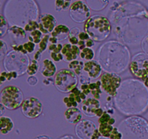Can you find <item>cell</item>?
I'll return each mask as SVG.
<instances>
[{"label": "cell", "mask_w": 148, "mask_h": 139, "mask_svg": "<svg viewBox=\"0 0 148 139\" xmlns=\"http://www.w3.org/2000/svg\"><path fill=\"white\" fill-rule=\"evenodd\" d=\"M58 41L57 39L54 37H52V36H50V39H49V43H52V44H58Z\"/></svg>", "instance_id": "cell-53"}, {"label": "cell", "mask_w": 148, "mask_h": 139, "mask_svg": "<svg viewBox=\"0 0 148 139\" xmlns=\"http://www.w3.org/2000/svg\"><path fill=\"white\" fill-rule=\"evenodd\" d=\"M38 68H39L38 62L35 60V59H33V60L31 61V62H30L28 68H27V75H30V76H33V75H36V74L38 72Z\"/></svg>", "instance_id": "cell-34"}, {"label": "cell", "mask_w": 148, "mask_h": 139, "mask_svg": "<svg viewBox=\"0 0 148 139\" xmlns=\"http://www.w3.org/2000/svg\"><path fill=\"white\" fill-rule=\"evenodd\" d=\"M103 113H104V110L102 108H100L98 109L96 111V112H95V116L100 118V117L103 114Z\"/></svg>", "instance_id": "cell-52"}, {"label": "cell", "mask_w": 148, "mask_h": 139, "mask_svg": "<svg viewBox=\"0 0 148 139\" xmlns=\"http://www.w3.org/2000/svg\"><path fill=\"white\" fill-rule=\"evenodd\" d=\"M17 77H18V75L14 72H6V71L1 72V76H0V81H1L0 85H2L6 81H10L12 79H16Z\"/></svg>", "instance_id": "cell-32"}, {"label": "cell", "mask_w": 148, "mask_h": 139, "mask_svg": "<svg viewBox=\"0 0 148 139\" xmlns=\"http://www.w3.org/2000/svg\"><path fill=\"white\" fill-rule=\"evenodd\" d=\"M114 128V126L110 125L109 124H100L98 129L101 136L103 137L109 138Z\"/></svg>", "instance_id": "cell-29"}, {"label": "cell", "mask_w": 148, "mask_h": 139, "mask_svg": "<svg viewBox=\"0 0 148 139\" xmlns=\"http://www.w3.org/2000/svg\"><path fill=\"white\" fill-rule=\"evenodd\" d=\"M65 120L71 124L77 125L82 120V115L80 110L77 108H69L64 112Z\"/></svg>", "instance_id": "cell-20"}, {"label": "cell", "mask_w": 148, "mask_h": 139, "mask_svg": "<svg viewBox=\"0 0 148 139\" xmlns=\"http://www.w3.org/2000/svg\"><path fill=\"white\" fill-rule=\"evenodd\" d=\"M39 30L43 34L49 35L51 33L56 27L57 21L52 14L49 13H44L40 15L38 20Z\"/></svg>", "instance_id": "cell-15"}, {"label": "cell", "mask_w": 148, "mask_h": 139, "mask_svg": "<svg viewBox=\"0 0 148 139\" xmlns=\"http://www.w3.org/2000/svg\"><path fill=\"white\" fill-rule=\"evenodd\" d=\"M80 49L78 46H74L70 43H65L63 45L62 54L64 56V61L70 63L72 61L77 60V58L80 55Z\"/></svg>", "instance_id": "cell-19"}, {"label": "cell", "mask_w": 148, "mask_h": 139, "mask_svg": "<svg viewBox=\"0 0 148 139\" xmlns=\"http://www.w3.org/2000/svg\"><path fill=\"white\" fill-rule=\"evenodd\" d=\"M101 107L99 100L93 98H88L82 102V112L88 117H95V112Z\"/></svg>", "instance_id": "cell-16"}, {"label": "cell", "mask_w": 148, "mask_h": 139, "mask_svg": "<svg viewBox=\"0 0 148 139\" xmlns=\"http://www.w3.org/2000/svg\"><path fill=\"white\" fill-rule=\"evenodd\" d=\"M109 138L111 139H123V135L122 133L119 130L118 127H114V130H113L112 133H111Z\"/></svg>", "instance_id": "cell-42"}, {"label": "cell", "mask_w": 148, "mask_h": 139, "mask_svg": "<svg viewBox=\"0 0 148 139\" xmlns=\"http://www.w3.org/2000/svg\"><path fill=\"white\" fill-rule=\"evenodd\" d=\"M114 103L119 111L124 115L143 114L148 107V88L137 79L124 80L114 97Z\"/></svg>", "instance_id": "cell-2"}, {"label": "cell", "mask_w": 148, "mask_h": 139, "mask_svg": "<svg viewBox=\"0 0 148 139\" xmlns=\"http://www.w3.org/2000/svg\"><path fill=\"white\" fill-rule=\"evenodd\" d=\"M4 16L11 27L24 28L30 21L39 20V7L33 0H9L4 4Z\"/></svg>", "instance_id": "cell-4"}, {"label": "cell", "mask_w": 148, "mask_h": 139, "mask_svg": "<svg viewBox=\"0 0 148 139\" xmlns=\"http://www.w3.org/2000/svg\"><path fill=\"white\" fill-rule=\"evenodd\" d=\"M71 1H66V0H56L55 1V10L57 12H61L62 10H66L70 8Z\"/></svg>", "instance_id": "cell-30"}, {"label": "cell", "mask_w": 148, "mask_h": 139, "mask_svg": "<svg viewBox=\"0 0 148 139\" xmlns=\"http://www.w3.org/2000/svg\"><path fill=\"white\" fill-rule=\"evenodd\" d=\"M101 81L102 89L108 96L115 97L119 88L121 86V77L117 74L105 72L101 75Z\"/></svg>", "instance_id": "cell-12"}, {"label": "cell", "mask_w": 148, "mask_h": 139, "mask_svg": "<svg viewBox=\"0 0 148 139\" xmlns=\"http://www.w3.org/2000/svg\"><path fill=\"white\" fill-rule=\"evenodd\" d=\"M50 56L53 62H60V61L64 60V56L62 54V52H61V53H54V52H51V53H50Z\"/></svg>", "instance_id": "cell-43"}, {"label": "cell", "mask_w": 148, "mask_h": 139, "mask_svg": "<svg viewBox=\"0 0 148 139\" xmlns=\"http://www.w3.org/2000/svg\"><path fill=\"white\" fill-rule=\"evenodd\" d=\"M40 72L46 78H50L53 75H56V67L53 62L50 59H46L43 61V67H42Z\"/></svg>", "instance_id": "cell-21"}, {"label": "cell", "mask_w": 148, "mask_h": 139, "mask_svg": "<svg viewBox=\"0 0 148 139\" xmlns=\"http://www.w3.org/2000/svg\"><path fill=\"white\" fill-rule=\"evenodd\" d=\"M95 52H94L93 49H92L91 48L86 47L83 50L81 51L79 56H80L81 59H82L83 60H85L87 62L93 60L94 57H95Z\"/></svg>", "instance_id": "cell-28"}, {"label": "cell", "mask_w": 148, "mask_h": 139, "mask_svg": "<svg viewBox=\"0 0 148 139\" xmlns=\"http://www.w3.org/2000/svg\"><path fill=\"white\" fill-rule=\"evenodd\" d=\"M14 122L8 117H0V132L2 135H7L13 130Z\"/></svg>", "instance_id": "cell-23"}, {"label": "cell", "mask_w": 148, "mask_h": 139, "mask_svg": "<svg viewBox=\"0 0 148 139\" xmlns=\"http://www.w3.org/2000/svg\"><path fill=\"white\" fill-rule=\"evenodd\" d=\"M97 139H111L110 138H106V137H103V136H100L99 138H97Z\"/></svg>", "instance_id": "cell-58"}, {"label": "cell", "mask_w": 148, "mask_h": 139, "mask_svg": "<svg viewBox=\"0 0 148 139\" xmlns=\"http://www.w3.org/2000/svg\"><path fill=\"white\" fill-rule=\"evenodd\" d=\"M130 70L135 78L145 80L148 78V54L139 52L132 56Z\"/></svg>", "instance_id": "cell-10"}, {"label": "cell", "mask_w": 148, "mask_h": 139, "mask_svg": "<svg viewBox=\"0 0 148 139\" xmlns=\"http://www.w3.org/2000/svg\"><path fill=\"white\" fill-rule=\"evenodd\" d=\"M1 42V47H0V60L3 61L4 60V57L7 54V52H8V47H7V44L5 41L1 39L0 40Z\"/></svg>", "instance_id": "cell-38"}, {"label": "cell", "mask_w": 148, "mask_h": 139, "mask_svg": "<svg viewBox=\"0 0 148 139\" xmlns=\"http://www.w3.org/2000/svg\"><path fill=\"white\" fill-rule=\"evenodd\" d=\"M50 36L49 35H45L43 36V39L41 40L40 43H39V49L38 52H40V53L43 54V52L46 50V49L49 46V39H50Z\"/></svg>", "instance_id": "cell-36"}, {"label": "cell", "mask_w": 148, "mask_h": 139, "mask_svg": "<svg viewBox=\"0 0 148 139\" xmlns=\"http://www.w3.org/2000/svg\"><path fill=\"white\" fill-rule=\"evenodd\" d=\"M10 39L12 41L11 45H21L26 39V31L23 28L19 26H12L10 28L8 32Z\"/></svg>", "instance_id": "cell-17"}, {"label": "cell", "mask_w": 148, "mask_h": 139, "mask_svg": "<svg viewBox=\"0 0 148 139\" xmlns=\"http://www.w3.org/2000/svg\"><path fill=\"white\" fill-rule=\"evenodd\" d=\"M142 49L144 51L145 53L148 54V36L146 38H145L144 40L142 42Z\"/></svg>", "instance_id": "cell-46"}, {"label": "cell", "mask_w": 148, "mask_h": 139, "mask_svg": "<svg viewBox=\"0 0 148 139\" xmlns=\"http://www.w3.org/2000/svg\"><path fill=\"white\" fill-rule=\"evenodd\" d=\"M69 96L73 97L75 100H76L78 104H80L82 103L84 101L87 99V96L85 95L84 93H82V91L81 90H79L77 87L74 88L69 94Z\"/></svg>", "instance_id": "cell-27"}, {"label": "cell", "mask_w": 148, "mask_h": 139, "mask_svg": "<svg viewBox=\"0 0 148 139\" xmlns=\"http://www.w3.org/2000/svg\"><path fill=\"white\" fill-rule=\"evenodd\" d=\"M123 139H148V122L138 116L124 119L118 126Z\"/></svg>", "instance_id": "cell-5"}, {"label": "cell", "mask_w": 148, "mask_h": 139, "mask_svg": "<svg viewBox=\"0 0 148 139\" xmlns=\"http://www.w3.org/2000/svg\"><path fill=\"white\" fill-rule=\"evenodd\" d=\"M23 48H24V50L25 51L26 54H31L36 49V43L31 41H27L23 43Z\"/></svg>", "instance_id": "cell-39"}, {"label": "cell", "mask_w": 148, "mask_h": 139, "mask_svg": "<svg viewBox=\"0 0 148 139\" xmlns=\"http://www.w3.org/2000/svg\"><path fill=\"white\" fill-rule=\"evenodd\" d=\"M84 66H85V62L79 60L72 61L68 65L69 70L73 71L77 75H79V76L83 72Z\"/></svg>", "instance_id": "cell-26"}, {"label": "cell", "mask_w": 148, "mask_h": 139, "mask_svg": "<svg viewBox=\"0 0 148 139\" xmlns=\"http://www.w3.org/2000/svg\"><path fill=\"white\" fill-rule=\"evenodd\" d=\"M97 59L106 72L117 75L127 69L132 59L128 47L115 40L108 41L100 46L97 51Z\"/></svg>", "instance_id": "cell-3"}, {"label": "cell", "mask_w": 148, "mask_h": 139, "mask_svg": "<svg viewBox=\"0 0 148 139\" xmlns=\"http://www.w3.org/2000/svg\"><path fill=\"white\" fill-rule=\"evenodd\" d=\"M111 115L108 114L106 111H104L103 114L100 118H98V122L99 124H108V122L111 120Z\"/></svg>", "instance_id": "cell-40"}, {"label": "cell", "mask_w": 148, "mask_h": 139, "mask_svg": "<svg viewBox=\"0 0 148 139\" xmlns=\"http://www.w3.org/2000/svg\"><path fill=\"white\" fill-rule=\"evenodd\" d=\"M113 30L119 39L128 46H137L147 37L148 19L145 8L137 1H114L110 8Z\"/></svg>", "instance_id": "cell-1"}, {"label": "cell", "mask_w": 148, "mask_h": 139, "mask_svg": "<svg viewBox=\"0 0 148 139\" xmlns=\"http://www.w3.org/2000/svg\"><path fill=\"white\" fill-rule=\"evenodd\" d=\"M70 30L69 28L65 25H58L53 31L51 33V36L54 37L58 39L59 41H63L64 39L69 38Z\"/></svg>", "instance_id": "cell-22"}, {"label": "cell", "mask_w": 148, "mask_h": 139, "mask_svg": "<svg viewBox=\"0 0 148 139\" xmlns=\"http://www.w3.org/2000/svg\"><path fill=\"white\" fill-rule=\"evenodd\" d=\"M81 31L79 28L74 27L72 29H70V33H69V37H78Z\"/></svg>", "instance_id": "cell-44"}, {"label": "cell", "mask_w": 148, "mask_h": 139, "mask_svg": "<svg viewBox=\"0 0 148 139\" xmlns=\"http://www.w3.org/2000/svg\"><path fill=\"white\" fill-rule=\"evenodd\" d=\"M43 38V33L39 30H36L30 33V36H28V41L36 44H39Z\"/></svg>", "instance_id": "cell-31"}, {"label": "cell", "mask_w": 148, "mask_h": 139, "mask_svg": "<svg viewBox=\"0 0 148 139\" xmlns=\"http://www.w3.org/2000/svg\"><path fill=\"white\" fill-rule=\"evenodd\" d=\"M81 91H82V93H84L86 96H88L90 94V88H89V85H81Z\"/></svg>", "instance_id": "cell-48"}, {"label": "cell", "mask_w": 148, "mask_h": 139, "mask_svg": "<svg viewBox=\"0 0 148 139\" xmlns=\"http://www.w3.org/2000/svg\"><path fill=\"white\" fill-rule=\"evenodd\" d=\"M111 27V21L106 17L95 14L85 22L84 30L94 41L101 42L109 37Z\"/></svg>", "instance_id": "cell-6"}, {"label": "cell", "mask_w": 148, "mask_h": 139, "mask_svg": "<svg viewBox=\"0 0 148 139\" xmlns=\"http://www.w3.org/2000/svg\"><path fill=\"white\" fill-rule=\"evenodd\" d=\"M0 108H1V112H0V115L2 117L3 114H4V110H5L6 108L1 104H0Z\"/></svg>", "instance_id": "cell-57"}, {"label": "cell", "mask_w": 148, "mask_h": 139, "mask_svg": "<svg viewBox=\"0 0 148 139\" xmlns=\"http://www.w3.org/2000/svg\"><path fill=\"white\" fill-rule=\"evenodd\" d=\"M78 39H79V41H88V39H90V38L89 35H88V33H85V32L84 31V32H81V33H79V36H78Z\"/></svg>", "instance_id": "cell-47"}, {"label": "cell", "mask_w": 148, "mask_h": 139, "mask_svg": "<svg viewBox=\"0 0 148 139\" xmlns=\"http://www.w3.org/2000/svg\"><path fill=\"white\" fill-rule=\"evenodd\" d=\"M95 45V41L92 39H90L88 41H86V47L91 48Z\"/></svg>", "instance_id": "cell-51"}, {"label": "cell", "mask_w": 148, "mask_h": 139, "mask_svg": "<svg viewBox=\"0 0 148 139\" xmlns=\"http://www.w3.org/2000/svg\"><path fill=\"white\" fill-rule=\"evenodd\" d=\"M26 32H33L34 30H39V23L38 21H35V20H33V21H30V23H27L24 28Z\"/></svg>", "instance_id": "cell-37"}, {"label": "cell", "mask_w": 148, "mask_h": 139, "mask_svg": "<svg viewBox=\"0 0 148 139\" xmlns=\"http://www.w3.org/2000/svg\"><path fill=\"white\" fill-rule=\"evenodd\" d=\"M0 37H4V35L8 32L9 28H8V22L7 21L6 18L3 14L0 15Z\"/></svg>", "instance_id": "cell-33"}, {"label": "cell", "mask_w": 148, "mask_h": 139, "mask_svg": "<svg viewBox=\"0 0 148 139\" xmlns=\"http://www.w3.org/2000/svg\"><path fill=\"white\" fill-rule=\"evenodd\" d=\"M52 81H51V80L49 79V78H46V79L43 80V84H45V85H50Z\"/></svg>", "instance_id": "cell-54"}, {"label": "cell", "mask_w": 148, "mask_h": 139, "mask_svg": "<svg viewBox=\"0 0 148 139\" xmlns=\"http://www.w3.org/2000/svg\"><path fill=\"white\" fill-rule=\"evenodd\" d=\"M115 123H116V119L114 118V117H111V120H110L109 122H108V124H109L110 125L113 126Z\"/></svg>", "instance_id": "cell-56"}, {"label": "cell", "mask_w": 148, "mask_h": 139, "mask_svg": "<svg viewBox=\"0 0 148 139\" xmlns=\"http://www.w3.org/2000/svg\"><path fill=\"white\" fill-rule=\"evenodd\" d=\"M90 9L93 11H101L105 9L108 5V1H101V0H92V1H85Z\"/></svg>", "instance_id": "cell-25"}, {"label": "cell", "mask_w": 148, "mask_h": 139, "mask_svg": "<svg viewBox=\"0 0 148 139\" xmlns=\"http://www.w3.org/2000/svg\"><path fill=\"white\" fill-rule=\"evenodd\" d=\"M101 81H98L95 83H91L89 84V88L90 94H92L93 98L100 100L102 95V90H101Z\"/></svg>", "instance_id": "cell-24"}, {"label": "cell", "mask_w": 148, "mask_h": 139, "mask_svg": "<svg viewBox=\"0 0 148 139\" xmlns=\"http://www.w3.org/2000/svg\"><path fill=\"white\" fill-rule=\"evenodd\" d=\"M79 81L80 82V83H82V85H89L90 83H91V79L85 73V72H82L81 73V75H79Z\"/></svg>", "instance_id": "cell-41"}, {"label": "cell", "mask_w": 148, "mask_h": 139, "mask_svg": "<svg viewBox=\"0 0 148 139\" xmlns=\"http://www.w3.org/2000/svg\"><path fill=\"white\" fill-rule=\"evenodd\" d=\"M38 78L35 75L33 76H29L27 79V83L29 84L30 85H32V86H34V85H37L38 83Z\"/></svg>", "instance_id": "cell-45"}, {"label": "cell", "mask_w": 148, "mask_h": 139, "mask_svg": "<svg viewBox=\"0 0 148 139\" xmlns=\"http://www.w3.org/2000/svg\"><path fill=\"white\" fill-rule=\"evenodd\" d=\"M90 9L84 1H75L69 8V16L76 23H85L90 17Z\"/></svg>", "instance_id": "cell-11"}, {"label": "cell", "mask_w": 148, "mask_h": 139, "mask_svg": "<svg viewBox=\"0 0 148 139\" xmlns=\"http://www.w3.org/2000/svg\"><path fill=\"white\" fill-rule=\"evenodd\" d=\"M41 57H42V53H40V52H39L38 51H37V52L35 53L34 56H33V59H35V60L38 62L39 60H40Z\"/></svg>", "instance_id": "cell-50"}, {"label": "cell", "mask_w": 148, "mask_h": 139, "mask_svg": "<svg viewBox=\"0 0 148 139\" xmlns=\"http://www.w3.org/2000/svg\"><path fill=\"white\" fill-rule=\"evenodd\" d=\"M3 64L4 69L7 72H14L18 76H21L27 72L30 63L27 54L12 50L6 55Z\"/></svg>", "instance_id": "cell-7"}, {"label": "cell", "mask_w": 148, "mask_h": 139, "mask_svg": "<svg viewBox=\"0 0 148 139\" xmlns=\"http://www.w3.org/2000/svg\"><path fill=\"white\" fill-rule=\"evenodd\" d=\"M78 47L80 49V51L83 50L84 49L86 48V41H79V43H78Z\"/></svg>", "instance_id": "cell-49"}, {"label": "cell", "mask_w": 148, "mask_h": 139, "mask_svg": "<svg viewBox=\"0 0 148 139\" xmlns=\"http://www.w3.org/2000/svg\"><path fill=\"white\" fill-rule=\"evenodd\" d=\"M21 110L27 118H37L43 111V104L36 97H29L24 100L21 106Z\"/></svg>", "instance_id": "cell-13"}, {"label": "cell", "mask_w": 148, "mask_h": 139, "mask_svg": "<svg viewBox=\"0 0 148 139\" xmlns=\"http://www.w3.org/2000/svg\"><path fill=\"white\" fill-rule=\"evenodd\" d=\"M102 67L98 61L92 60L85 63L83 72H85L91 80H95L102 75Z\"/></svg>", "instance_id": "cell-18"}, {"label": "cell", "mask_w": 148, "mask_h": 139, "mask_svg": "<svg viewBox=\"0 0 148 139\" xmlns=\"http://www.w3.org/2000/svg\"><path fill=\"white\" fill-rule=\"evenodd\" d=\"M24 95L21 90L16 85H7L3 88L0 95V104L7 109L14 110L21 107Z\"/></svg>", "instance_id": "cell-8"}, {"label": "cell", "mask_w": 148, "mask_h": 139, "mask_svg": "<svg viewBox=\"0 0 148 139\" xmlns=\"http://www.w3.org/2000/svg\"><path fill=\"white\" fill-rule=\"evenodd\" d=\"M77 75L69 69H62L56 72L54 78L55 87L62 93H70L78 84Z\"/></svg>", "instance_id": "cell-9"}, {"label": "cell", "mask_w": 148, "mask_h": 139, "mask_svg": "<svg viewBox=\"0 0 148 139\" xmlns=\"http://www.w3.org/2000/svg\"><path fill=\"white\" fill-rule=\"evenodd\" d=\"M95 123L90 120H82L75 126V134L79 139H92L95 130Z\"/></svg>", "instance_id": "cell-14"}, {"label": "cell", "mask_w": 148, "mask_h": 139, "mask_svg": "<svg viewBox=\"0 0 148 139\" xmlns=\"http://www.w3.org/2000/svg\"><path fill=\"white\" fill-rule=\"evenodd\" d=\"M34 139H53V138H51L46 136H38V137H36V138Z\"/></svg>", "instance_id": "cell-55"}, {"label": "cell", "mask_w": 148, "mask_h": 139, "mask_svg": "<svg viewBox=\"0 0 148 139\" xmlns=\"http://www.w3.org/2000/svg\"><path fill=\"white\" fill-rule=\"evenodd\" d=\"M63 102L64 103L67 109L69 108H77L78 107V103L77 102L76 100L71 96H66L63 98Z\"/></svg>", "instance_id": "cell-35"}]
</instances>
